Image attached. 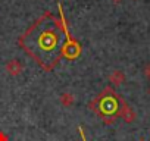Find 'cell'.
I'll return each instance as SVG.
<instances>
[{"instance_id":"1","label":"cell","mask_w":150,"mask_h":141,"mask_svg":"<svg viewBox=\"0 0 150 141\" xmlns=\"http://www.w3.org/2000/svg\"><path fill=\"white\" fill-rule=\"evenodd\" d=\"M19 47L44 72H52L62 57L65 34L60 18L44 12L18 40Z\"/></svg>"},{"instance_id":"2","label":"cell","mask_w":150,"mask_h":141,"mask_svg":"<svg viewBox=\"0 0 150 141\" xmlns=\"http://www.w3.org/2000/svg\"><path fill=\"white\" fill-rule=\"evenodd\" d=\"M88 109L94 112L106 125H112L119 118L121 96L113 90V87H105L100 94L88 103Z\"/></svg>"},{"instance_id":"3","label":"cell","mask_w":150,"mask_h":141,"mask_svg":"<svg viewBox=\"0 0 150 141\" xmlns=\"http://www.w3.org/2000/svg\"><path fill=\"white\" fill-rule=\"evenodd\" d=\"M57 8H59V18H60V24L63 28V34H65V44L62 47V57L68 59V60H75L81 56V44L77 41V38H74L71 35V31L68 28V22L65 18V13L62 11V5L57 2Z\"/></svg>"},{"instance_id":"4","label":"cell","mask_w":150,"mask_h":141,"mask_svg":"<svg viewBox=\"0 0 150 141\" xmlns=\"http://www.w3.org/2000/svg\"><path fill=\"white\" fill-rule=\"evenodd\" d=\"M119 118H122L124 119V122H127V123H132L134 121H135V118H137V115H135V112L132 110V107L121 97V112H119Z\"/></svg>"},{"instance_id":"5","label":"cell","mask_w":150,"mask_h":141,"mask_svg":"<svg viewBox=\"0 0 150 141\" xmlns=\"http://www.w3.org/2000/svg\"><path fill=\"white\" fill-rule=\"evenodd\" d=\"M5 69H6V72H8L11 77H18V75L22 74L24 66H22V63H21L18 59H11V60L6 63Z\"/></svg>"},{"instance_id":"6","label":"cell","mask_w":150,"mask_h":141,"mask_svg":"<svg viewBox=\"0 0 150 141\" xmlns=\"http://www.w3.org/2000/svg\"><path fill=\"white\" fill-rule=\"evenodd\" d=\"M109 81L112 82L113 87H119V85H122L125 82V74L122 72V70H119V69H115L113 72L109 75Z\"/></svg>"},{"instance_id":"7","label":"cell","mask_w":150,"mask_h":141,"mask_svg":"<svg viewBox=\"0 0 150 141\" xmlns=\"http://www.w3.org/2000/svg\"><path fill=\"white\" fill-rule=\"evenodd\" d=\"M60 103H62V106H65V107H71L72 104H74V102H75V97H74V94H71V93H63L62 96H60Z\"/></svg>"},{"instance_id":"8","label":"cell","mask_w":150,"mask_h":141,"mask_svg":"<svg viewBox=\"0 0 150 141\" xmlns=\"http://www.w3.org/2000/svg\"><path fill=\"white\" fill-rule=\"evenodd\" d=\"M144 77L150 80V63H147V65L144 66Z\"/></svg>"},{"instance_id":"9","label":"cell","mask_w":150,"mask_h":141,"mask_svg":"<svg viewBox=\"0 0 150 141\" xmlns=\"http://www.w3.org/2000/svg\"><path fill=\"white\" fill-rule=\"evenodd\" d=\"M78 132H80V137H81V140H83V141H87V138H86V134H84V129H83V126H81V125L78 126Z\"/></svg>"},{"instance_id":"10","label":"cell","mask_w":150,"mask_h":141,"mask_svg":"<svg viewBox=\"0 0 150 141\" xmlns=\"http://www.w3.org/2000/svg\"><path fill=\"white\" fill-rule=\"evenodd\" d=\"M0 141H9V138H8V135L3 132V131H0Z\"/></svg>"},{"instance_id":"11","label":"cell","mask_w":150,"mask_h":141,"mask_svg":"<svg viewBox=\"0 0 150 141\" xmlns=\"http://www.w3.org/2000/svg\"><path fill=\"white\" fill-rule=\"evenodd\" d=\"M112 2H113V3H121L122 0H112Z\"/></svg>"},{"instance_id":"12","label":"cell","mask_w":150,"mask_h":141,"mask_svg":"<svg viewBox=\"0 0 150 141\" xmlns=\"http://www.w3.org/2000/svg\"><path fill=\"white\" fill-rule=\"evenodd\" d=\"M141 141H143V140H141Z\"/></svg>"},{"instance_id":"13","label":"cell","mask_w":150,"mask_h":141,"mask_svg":"<svg viewBox=\"0 0 150 141\" xmlns=\"http://www.w3.org/2000/svg\"><path fill=\"white\" fill-rule=\"evenodd\" d=\"M149 93H150V91H149Z\"/></svg>"}]
</instances>
